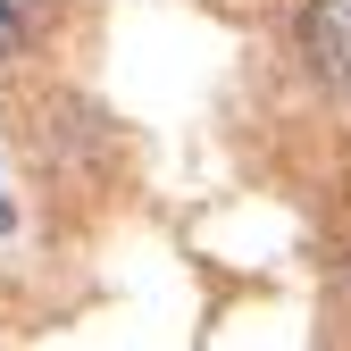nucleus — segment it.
I'll return each instance as SVG.
<instances>
[{
  "mask_svg": "<svg viewBox=\"0 0 351 351\" xmlns=\"http://www.w3.org/2000/svg\"><path fill=\"white\" fill-rule=\"evenodd\" d=\"M301 42H310V59H318V75L335 93H351V34L335 17V0H310V9H301Z\"/></svg>",
  "mask_w": 351,
  "mask_h": 351,
  "instance_id": "obj_1",
  "label": "nucleus"
},
{
  "mask_svg": "<svg viewBox=\"0 0 351 351\" xmlns=\"http://www.w3.org/2000/svg\"><path fill=\"white\" fill-rule=\"evenodd\" d=\"M42 25H51V0H0V59H25Z\"/></svg>",
  "mask_w": 351,
  "mask_h": 351,
  "instance_id": "obj_2",
  "label": "nucleus"
}]
</instances>
